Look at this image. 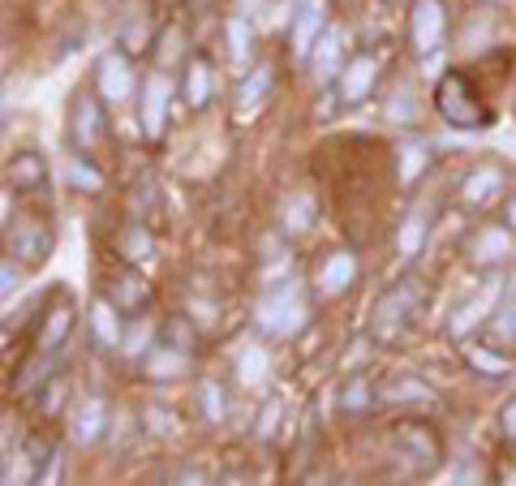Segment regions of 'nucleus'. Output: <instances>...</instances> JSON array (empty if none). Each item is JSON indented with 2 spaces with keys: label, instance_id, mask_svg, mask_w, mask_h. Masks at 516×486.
I'll return each mask as SVG.
<instances>
[{
  "label": "nucleus",
  "instance_id": "obj_1",
  "mask_svg": "<svg viewBox=\"0 0 516 486\" xmlns=\"http://www.w3.org/2000/svg\"><path fill=\"white\" fill-rule=\"evenodd\" d=\"M306 319H310V306H306V293H301L297 280L271 284L254 306V323L263 336H293L306 327Z\"/></svg>",
  "mask_w": 516,
  "mask_h": 486
},
{
  "label": "nucleus",
  "instance_id": "obj_2",
  "mask_svg": "<svg viewBox=\"0 0 516 486\" xmlns=\"http://www.w3.org/2000/svg\"><path fill=\"white\" fill-rule=\"evenodd\" d=\"M5 246H9V259H18L22 267H39L48 263V254L56 246V233H52V220L39 216V211H18V220H5Z\"/></svg>",
  "mask_w": 516,
  "mask_h": 486
},
{
  "label": "nucleus",
  "instance_id": "obj_3",
  "mask_svg": "<svg viewBox=\"0 0 516 486\" xmlns=\"http://www.w3.org/2000/svg\"><path fill=\"white\" fill-rule=\"evenodd\" d=\"M435 108H439V117H443V121L456 125V130H482V125L491 121V112L482 108L478 91H473L461 74H448V78L439 82Z\"/></svg>",
  "mask_w": 516,
  "mask_h": 486
},
{
  "label": "nucleus",
  "instance_id": "obj_4",
  "mask_svg": "<svg viewBox=\"0 0 516 486\" xmlns=\"http://www.w3.org/2000/svg\"><path fill=\"white\" fill-rule=\"evenodd\" d=\"M99 138H104V95L78 91L69 99V142L78 151H91Z\"/></svg>",
  "mask_w": 516,
  "mask_h": 486
},
{
  "label": "nucleus",
  "instance_id": "obj_5",
  "mask_svg": "<svg viewBox=\"0 0 516 486\" xmlns=\"http://www.w3.org/2000/svg\"><path fill=\"white\" fill-rule=\"evenodd\" d=\"M409 35H413V48L422 56L443 48V39H448V9H443V0H413Z\"/></svg>",
  "mask_w": 516,
  "mask_h": 486
},
{
  "label": "nucleus",
  "instance_id": "obj_6",
  "mask_svg": "<svg viewBox=\"0 0 516 486\" xmlns=\"http://www.w3.org/2000/svg\"><path fill=\"white\" fill-rule=\"evenodd\" d=\"M327 31V0H297L293 5V22H289V48L297 61H310L314 44Z\"/></svg>",
  "mask_w": 516,
  "mask_h": 486
},
{
  "label": "nucleus",
  "instance_id": "obj_7",
  "mask_svg": "<svg viewBox=\"0 0 516 486\" xmlns=\"http://www.w3.org/2000/svg\"><path fill=\"white\" fill-rule=\"evenodd\" d=\"M413 302H418V284H400V289H392L379 302L375 310V323H370V332H375V340H396L405 336V327L413 319Z\"/></svg>",
  "mask_w": 516,
  "mask_h": 486
},
{
  "label": "nucleus",
  "instance_id": "obj_8",
  "mask_svg": "<svg viewBox=\"0 0 516 486\" xmlns=\"http://www.w3.org/2000/svg\"><path fill=\"white\" fill-rule=\"evenodd\" d=\"M168 99H172V78L164 74V69H155V74L142 82V99H138V121H142V134H147L151 142L164 138Z\"/></svg>",
  "mask_w": 516,
  "mask_h": 486
},
{
  "label": "nucleus",
  "instance_id": "obj_9",
  "mask_svg": "<svg viewBox=\"0 0 516 486\" xmlns=\"http://www.w3.org/2000/svg\"><path fill=\"white\" fill-rule=\"evenodd\" d=\"M95 91L104 95V104H125L134 95V65H129V52H104L95 65Z\"/></svg>",
  "mask_w": 516,
  "mask_h": 486
},
{
  "label": "nucleus",
  "instance_id": "obj_10",
  "mask_svg": "<svg viewBox=\"0 0 516 486\" xmlns=\"http://www.w3.org/2000/svg\"><path fill=\"white\" fill-rule=\"evenodd\" d=\"M396 448L409 461V469H435V461H439V435H435V426H426L418 418H409V422L396 426Z\"/></svg>",
  "mask_w": 516,
  "mask_h": 486
},
{
  "label": "nucleus",
  "instance_id": "obj_11",
  "mask_svg": "<svg viewBox=\"0 0 516 486\" xmlns=\"http://www.w3.org/2000/svg\"><path fill=\"white\" fill-rule=\"evenodd\" d=\"M69 332H74V306L61 302V306H48L39 314V327H35V353H48L56 357L65 349Z\"/></svg>",
  "mask_w": 516,
  "mask_h": 486
},
{
  "label": "nucleus",
  "instance_id": "obj_12",
  "mask_svg": "<svg viewBox=\"0 0 516 486\" xmlns=\"http://www.w3.org/2000/svg\"><path fill=\"white\" fill-rule=\"evenodd\" d=\"M375 78H379V61H375V56H370V52L353 56V61L340 69V82H336L340 104H362V99L375 91Z\"/></svg>",
  "mask_w": 516,
  "mask_h": 486
},
{
  "label": "nucleus",
  "instance_id": "obj_13",
  "mask_svg": "<svg viewBox=\"0 0 516 486\" xmlns=\"http://www.w3.org/2000/svg\"><path fill=\"white\" fill-rule=\"evenodd\" d=\"M190 357L194 353L168 345V340H151V349L142 353V370H147V379H155V383H172L190 370Z\"/></svg>",
  "mask_w": 516,
  "mask_h": 486
},
{
  "label": "nucleus",
  "instance_id": "obj_14",
  "mask_svg": "<svg viewBox=\"0 0 516 486\" xmlns=\"http://www.w3.org/2000/svg\"><path fill=\"white\" fill-rule=\"evenodd\" d=\"M504 164H482V168H473V173L461 181V203L465 207H491L499 194H504Z\"/></svg>",
  "mask_w": 516,
  "mask_h": 486
},
{
  "label": "nucleus",
  "instance_id": "obj_15",
  "mask_svg": "<svg viewBox=\"0 0 516 486\" xmlns=\"http://www.w3.org/2000/svg\"><path fill=\"white\" fill-rule=\"evenodd\" d=\"M353 280H357V259L349 250L327 254V259L319 263V271H314V289H319V297H340Z\"/></svg>",
  "mask_w": 516,
  "mask_h": 486
},
{
  "label": "nucleus",
  "instance_id": "obj_16",
  "mask_svg": "<svg viewBox=\"0 0 516 486\" xmlns=\"http://www.w3.org/2000/svg\"><path fill=\"white\" fill-rule=\"evenodd\" d=\"M104 426H108V409L99 396H86L74 405V418H69V435H74L78 448H91V443L104 439Z\"/></svg>",
  "mask_w": 516,
  "mask_h": 486
},
{
  "label": "nucleus",
  "instance_id": "obj_17",
  "mask_svg": "<svg viewBox=\"0 0 516 486\" xmlns=\"http://www.w3.org/2000/svg\"><path fill=\"white\" fill-rule=\"evenodd\" d=\"M215 95V74H211V61L207 56H190L185 61V78H181V99L190 112H203Z\"/></svg>",
  "mask_w": 516,
  "mask_h": 486
},
{
  "label": "nucleus",
  "instance_id": "obj_18",
  "mask_svg": "<svg viewBox=\"0 0 516 486\" xmlns=\"http://www.w3.org/2000/svg\"><path fill=\"white\" fill-rule=\"evenodd\" d=\"M121 336H125L121 306L108 302V297H99V302L91 306V340H95V349H117Z\"/></svg>",
  "mask_w": 516,
  "mask_h": 486
},
{
  "label": "nucleus",
  "instance_id": "obj_19",
  "mask_svg": "<svg viewBox=\"0 0 516 486\" xmlns=\"http://www.w3.org/2000/svg\"><path fill=\"white\" fill-rule=\"evenodd\" d=\"M224 39H228V69L233 74H250V48H254V31L246 22V13H233L224 22Z\"/></svg>",
  "mask_w": 516,
  "mask_h": 486
},
{
  "label": "nucleus",
  "instance_id": "obj_20",
  "mask_svg": "<svg viewBox=\"0 0 516 486\" xmlns=\"http://www.w3.org/2000/svg\"><path fill=\"white\" fill-rule=\"evenodd\" d=\"M5 181H9V190H39L48 181V164H43L39 151H18V155H9Z\"/></svg>",
  "mask_w": 516,
  "mask_h": 486
},
{
  "label": "nucleus",
  "instance_id": "obj_21",
  "mask_svg": "<svg viewBox=\"0 0 516 486\" xmlns=\"http://www.w3.org/2000/svg\"><path fill=\"white\" fill-rule=\"evenodd\" d=\"M108 293H112V302L121 306V314H142L151 302V284L134 276V271H121V276L108 284Z\"/></svg>",
  "mask_w": 516,
  "mask_h": 486
},
{
  "label": "nucleus",
  "instance_id": "obj_22",
  "mask_svg": "<svg viewBox=\"0 0 516 486\" xmlns=\"http://www.w3.org/2000/svg\"><path fill=\"white\" fill-rule=\"evenodd\" d=\"M495 297H499V284H486V289H482L478 297H473V302H465L461 310L452 314L448 332H452V336H469L473 327H478V323L486 319V314H491V302H495Z\"/></svg>",
  "mask_w": 516,
  "mask_h": 486
},
{
  "label": "nucleus",
  "instance_id": "obj_23",
  "mask_svg": "<svg viewBox=\"0 0 516 486\" xmlns=\"http://www.w3.org/2000/svg\"><path fill=\"white\" fill-rule=\"evenodd\" d=\"M508 246H512L508 228H482V233L469 241V259H473V263H482V267H491V263L504 259Z\"/></svg>",
  "mask_w": 516,
  "mask_h": 486
},
{
  "label": "nucleus",
  "instance_id": "obj_24",
  "mask_svg": "<svg viewBox=\"0 0 516 486\" xmlns=\"http://www.w3.org/2000/svg\"><path fill=\"white\" fill-rule=\"evenodd\" d=\"M151 39H155V18H151L147 9H138L134 18L121 26V48H125L129 56H142V52L151 48Z\"/></svg>",
  "mask_w": 516,
  "mask_h": 486
},
{
  "label": "nucleus",
  "instance_id": "obj_25",
  "mask_svg": "<svg viewBox=\"0 0 516 486\" xmlns=\"http://www.w3.org/2000/svg\"><path fill=\"white\" fill-rule=\"evenodd\" d=\"M336 409H340V413H349V418H357V413H370V409H375V388H370L362 375H353V379L340 388Z\"/></svg>",
  "mask_w": 516,
  "mask_h": 486
},
{
  "label": "nucleus",
  "instance_id": "obj_26",
  "mask_svg": "<svg viewBox=\"0 0 516 486\" xmlns=\"http://www.w3.org/2000/svg\"><path fill=\"white\" fill-rule=\"evenodd\" d=\"M65 181L74 185V190H82V194H99V190H104V173H99V168L86 160L82 151L65 160Z\"/></svg>",
  "mask_w": 516,
  "mask_h": 486
},
{
  "label": "nucleus",
  "instance_id": "obj_27",
  "mask_svg": "<svg viewBox=\"0 0 516 486\" xmlns=\"http://www.w3.org/2000/svg\"><path fill=\"white\" fill-rule=\"evenodd\" d=\"M310 61H314V74H319L323 82L340 69V65H336V61H340V31H336V26H327V31H323V39H319V44H314V52H310Z\"/></svg>",
  "mask_w": 516,
  "mask_h": 486
},
{
  "label": "nucleus",
  "instance_id": "obj_28",
  "mask_svg": "<svg viewBox=\"0 0 516 486\" xmlns=\"http://www.w3.org/2000/svg\"><path fill=\"white\" fill-rule=\"evenodd\" d=\"M267 370H271V362H267V349L246 345V349L237 353V379L246 383V388H254V383H263V379H267Z\"/></svg>",
  "mask_w": 516,
  "mask_h": 486
},
{
  "label": "nucleus",
  "instance_id": "obj_29",
  "mask_svg": "<svg viewBox=\"0 0 516 486\" xmlns=\"http://www.w3.org/2000/svg\"><path fill=\"white\" fill-rule=\"evenodd\" d=\"M426 160H430V151L422 147V142H405V147H400V185H413V181H418L422 177V168H426Z\"/></svg>",
  "mask_w": 516,
  "mask_h": 486
},
{
  "label": "nucleus",
  "instance_id": "obj_30",
  "mask_svg": "<svg viewBox=\"0 0 516 486\" xmlns=\"http://www.w3.org/2000/svg\"><path fill=\"white\" fill-rule=\"evenodd\" d=\"M314 224V203L310 198H289V207H284V233L289 237H306Z\"/></svg>",
  "mask_w": 516,
  "mask_h": 486
},
{
  "label": "nucleus",
  "instance_id": "obj_31",
  "mask_svg": "<svg viewBox=\"0 0 516 486\" xmlns=\"http://www.w3.org/2000/svg\"><path fill=\"white\" fill-rule=\"evenodd\" d=\"M160 340H168V345H177V349H185V353H194L198 332H194L190 314H172V319L160 327Z\"/></svg>",
  "mask_w": 516,
  "mask_h": 486
},
{
  "label": "nucleus",
  "instance_id": "obj_32",
  "mask_svg": "<svg viewBox=\"0 0 516 486\" xmlns=\"http://www.w3.org/2000/svg\"><path fill=\"white\" fill-rule=\"evenodd\" d=\"M151 250H155V237H151L142 224H129L125 233H121V254H125V259L138 263V259H147Z\"/></svg>",
  "mask_w": 516,
  "mask_h": 486
},
{
  "label": "nucleus",
  "instance_id": "obj_33",
  "mask_svg": "<svg viewBox=\"0 0 516 486\" xmlns=\"http://www.w3.org/2000/svg\"><path fill=\"white\" fill-rule=\"evenodd\" d=\"M198 400H203V413H207L211 422H220L224 413H228V396H224V388H220L215 379H203V383H198Z\"/></svg>",
  "mask_w": 516,
  "mask_h": 486
},
{
  "label": "nucleus",
  "instance_id": "obj_34",
  "mask_svg": "<svg viewBox=\"0 0 516 486\" xmlns=\"http://www.w3.org/2000/svg\"><path fill=\"white\" fill-rule=\"evenodd\" d=\"M491 336H495V345L516 349V297H512V302L491 319Z\"/></svg>",
  "mask_w": 516,
  "mask_h": 486
},
{
  "label": "nucleus",
  "instance_id": "obj_35",
  "mask_svg": "<svg viewBox=\"0 0 516 486\" xmlns=\"http://www.w3.org/2000/svg\"><path fill=\"white\" fill-rule=\"evenodd\" d=\"M465 357H469V366H473V370H482V375H499V379H504L508 370H512V366H508V357L486 353V349H478V345H469Z\"/></svg>",
  "mask_w": 516,
  "mask_h": 486
},
{
  "label": "nucleus",
  "instance_id": "obj_36",
  "mask_svg": "<svg viewBox=\"0 0 516 486\" xmlns=\"http://www.w3.org/2000/svg\"><path fill=\"white\" fill-rule=\"evenodd\" d=\"M383 396H387V400H392V405H396V409H405V405H409V400H430V388H422V383H418V379H409V375H405V379H396V383H392V388H387Z\"/></svg>",
  "mask_w": 516,
  "mask_h": 486
},
{
  "label": "nucleus",
  "instance_id": "obj_37",
  "mask_svg": "<svg viewBox=\"0 0 516 486\" xmlns=\"http://www.w3.org/2000/svg\"><path fill=\"white\" fill-rule=\"evenodd\" d=\"M422 237H426V216H409L405 228H400V241H396V250L405 254V259H413L422 246Z\"/></svg>",
  "mask_w": 516,
  "mask_h": 486
},
{
  "label": "nucleus",
  "instance_id": "obj_38",
  "mask_svg": "<svg viewBox=\"0 0 516 486\" xmlns=\"http://www.w3.org/2000/svg\"><path fill=\"white\" fill-rule=\"evenodd\" d=\"M267 91H271V69H258V74H250L246 78V87H241V108H254V104H263L267 99Z\"/></svg>",
  "mask_w": 516,
  "mask_h": 486
},
{
  "label": "nucleus",
  "instance_id": "obj_39",
  "mask_svg": "<svg viewBox=\"0 0 516 486\" xmlns=\"http://www.w3.org/2000/svg\"><path fill=\"white\" fill-rule=\"evenodd\" d=\"M65 396H69V379H65V375L43 379V413H61Z\"/></svg>",
  "mask_w": 516,
  "mask_h": 486
},
{
  "label": "nucleus",
  "instance_id": "obj_40",
  "mask_svg": "<svg viewBox=\"0 0 516 486\" xmlns=\"http://www.w3.org/2000/svg\"><path fill=\"white\" fill-rule=\"evenodd\" d=\"M276 426H280V400H267V405H263V418L254 422V435H258V439H271V435H276Z\"/></svg>",
  "mask_w": 516,
  "mask_h": 486
},
{
  "label": "nucleus",
  "instance_id": "obj_41",
  "mask_svg": "<svg viewBox=\"0 0 516 486\" xmlns=\"http://www.w3.org/2000/svg\"><path fill=\"white\" fill-rule=\"evenodd\" d=\"M387 117H392V121H400V125H405V121H413V117H418V108H413V95H409V91H400V95H392V104H387Z\"/></svg>",
  "mask_w": 516,
  "mask_h": 486
},
{
  "label": "nucleus",
  "instance_id": "obj_42",
  "mask_svg": "<svg viewBox=\"0 0 516 486\" xmlns=\"http://www.w3.org/2000/svg\"><path fill=\"white\" fill-rule=\"evenodd\" d=\"M499 435H504L508 443H516V396L508 400L504 409H499Z\"/></svg>",
  "mask_w": 516,
  "mask_h": 486
},
{
  "label": "nucleus",
  "instance_id": "obj_43",
  "mask_svg": "<svg viewBox=\"0 0 516 486\" xmlns=\"http://www.w3.org/2000/svg\"><path fill=\"white\" fill-rule=\"evenodd\" d=\"M121 349H125V353H147V349H151V345H147V323H138L129 336H121Z\"/></svg>",
  "mask_w": 516,
  "mask_h": 486
},
{
  "label": "nucleus",
  "instance_id": "obj_44",
  "mask_svg": "<svg viewBox=\"0 0 516 486\" xmlns=\"http://www.w3.org/2000/svg\"><path fill=\"white\" fill-rule=\"evenodd\" d=\"M18 259H5V276H0V284H5V297L13 293V280H18V267H13Z\"/></svg>",
  "mask_w": 516,
  "mask_h": 486
},
{
  "label": "nucleus",
  "instance_id": "obj_45",
  "mask_svg": "<svg viewBox=\"0 0 516 486\" xmlns=\"http://www.w3.org/2000/svg\"><path fill=\"white\" fill-rule=\"evenodd\" d=\"M508 228H512V233H516V203L508 207Z\"/></svg>",
  "mask_w": 516,
  "mask_h": 486
},
{
  "label": "nucleus",
  "instance_id": "obj_46",
  "mask_svg": "<svg viewBox=\"0 0 516 486\" xmlns=\"http://www.w3.org/2000/svg\"><path fill=\"white\" fill-rule=\"evenodd\" d=\"M486 5H495V0H486Z\"/></svg>",
  "mask_w": 516,
  "mask_h": 486
}]
</instances>
